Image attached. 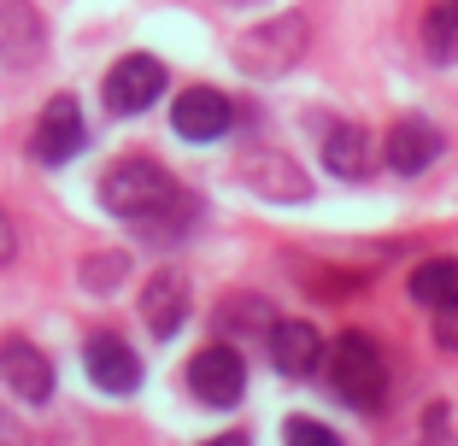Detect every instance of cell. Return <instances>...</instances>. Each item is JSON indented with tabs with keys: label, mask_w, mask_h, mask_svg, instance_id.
<instances>
[{
	"label": "cell",
	"mask_w": 458,
	"mask_h": 446,
	"mask_svg": "<svg viewBox=\"0 0 458 446\" xmlns=\"http://www.w3.org/2000/svg\"><path fill=\"white\" fill-rule=\"evenodd\" d=\"M0 382L24 400V406H41L54 393V365L47 352L30 347V341H0Z\"/></svg>",
	"instance_id": "8fae6325"
},
{
	"label": "cell",
	"mask_w": 458,
	"mask_h": 446,
	"mask_svg": "<svg viewBox=\"0 0 458 446\" xmlns=\"http://www.w3.org/2000/svg\"><path fill=\"white\" fill-rule=\"evenodd\" d=\"M423 47L429 59H458V0H429V13H423Z\"/></svg>",
	"instance_id": "e0dca14e"
},
{
	"label": "cell",
	"mask_w": 458,
	"mask_h": 446,
	"mask_svg": "<svg viewBox=\"0 0 458 446\" xmlns=\"http://www.w3.org/2000/svg\"><path fill=\"white\" fill-rule=\"evenodd\" d=\"M82 147H89L82 106L71 95H54L47 106H41L36 130H30V153H36V164H65V159H77Z\"/></svg>",
	"instance_id": "5b68a950"
},
{
	"label": "cell",
	"mask_w": 458,
	"mask_h": 446,
	"mask_svg": "<svg viewBox=\"0 0 458 446\" xmlns=\"http://www.w3.org/2000/svg\"><path fill=\"white\" fill-rule=\"evenodd\" d=\"M47 54V29H41V13L30 0H0V65H41Z\"/></svg>",
	"instance_id": "9c48e42d"
},
{
	"label": "cell",
	"mask_w": 458,
	"mask_h": 446,
	"mask_svg": "<svg viewBox=\"0 0 458 446\" xmlns=\"http://www.w3.org/2000/svg\"><path fill=\"white\" fill-rule=\"evenodd\" d=\"M235 6H247V0H235Z\"/></svg>",
	"instance_id": "d4e9b609"
},
{
	"label": "cell",
	"mask_w": 458,
	"mask_h": 446,
	"mask_svg": "<svg viewBox=\"0 0 458 446\" xmlns=\"http://www.w3.org/2000/svg\"><path fill=\"white\" fill-rule=\"evenodd\" d=\"M206 446H253V441H247L242 429H229V434H217V441H206Z\"/></svg>",
	"instance_id": "cb8c5ba5"
},
{
	"label": "cell",
	"mask_w": 458,
	"mask_h": 446,
	"mask_svg": "<svg viewBox=\"0 0 458 446\" xmlns=\"http://www.w3.org/2000/svg\"><path fill=\"white\" fill-rule=\"evenodd\" d=\"M229 123H235V100L224 88H182L171 106V130L182 141H217L229 136Z\"/></svg>",
	"instance_id": "ba28073f"
},
{
	"label": "cell",
	"mask_w": 458,
	"mask_h": 446,
	"mask_svg": "<svg viewBox=\"0 0 458 446\" xmlns=\"http://www.w3.org/2000/svg\"><path fill=\"white\" fill-rule=\"evenodd\" d=\"M189 393L200 400V406H212V411L242 406V393H247V365H242V352L229 347V341L200 347V352L189 358Z\"/></svg>",
	"instance_id": "277c9868"
},
{
	"label": "cell",
	"mask_w": 458,
	"mask_h": 446,
	"mask_svg": "<svg viewBox=\"0 0 458 446\" xmlns=\"http://www.w3.org/2000/svg\"><path fill=\"white\" fill-rule=\"evenodd\" d=\"M242 182H247V189H259L265 200H306V194H311L306 171H300L294 159H283V153H259V159H247L242 164Z\"/></svg>",
	"instance_id": "9a60e30c"
},
{
	"label": "cell",
	"mask_w": 458,
	"mask_h": 446,
	"mask_svg": "<svg viewBox=\"0 0 458 446\" xmlns=\"http://www.w3.org/2000/svg\"><path fill=\"white\" fill-rule=\"evenodd\" d=\"M229 329H259V335L270 341L276 317H270V306H265V299H229V306L217 311V335H229Z\"/></svg>",
	"instance_id": "ac0fdd59"
},
{
	"label": "cell",
	"mask_w": 458,
	"mask_h": 446,
	"mask_svg": "<svg viewBox=\"0 0 458 446\" xmlns=\"http://www.w3.org/2000/svg\"><path fill=\"white\" fill-rule=\"evenodd\" d=\"M100 95H106V112L135 118V112H148L153 100L165 95V65L153 54H130L106 71V88H100Z\"/></svg>",
	"instance_id": "8992f818"
},
{
	"label": "cell",
	"mask_w": 458,
	"mask_h": 446,
	"mask_svg": "<svg viewBox=\"0 0 458 446\" xmlns=\"http://www.w3.org/2000/svg\"><path fill=\"white\" fill-rule=\"evenodd\" d=\"M435 341H441L446 352H458V306H446V311H435Z\"/></svg>",
	"instance_id": "44dd1931"
},
{
	"label": "cell",
	"mask_w": 458,
	"mask_h": 446,
	"mask_svg": "<svg viewBox=\"0 0 458 446\" xmlns=\"http://www.w3.org/2000/svg\"><path fill=\"white\" fill-rule=\"evenodd\" d=\"M411 299L429 306V311L458 306V258H429V265H418V271H411Z\"/></svg>",
	"instance_id": "2e32d148"
},
{
	"label": "cell",
	"mask_w": 458,
	"mask_h": 446,
	"mask_svg": "<svg viewBox=\"0 0 458 446\" xmlns=\"http://www.w3.org/2000/svg\"><path fill=\"white\" fill-rule=\"evenodd\" d=\"M123 271H130L123 253H95V258H82V288H89V294H112V288L123 282Z\"/></svg>",
	"instance_id": "d6986e66"
},
{
	"label": "cell",
	"mask_w": 458,
	"mask_h": 446,
	"mask_svg": "<svg viewBox=\"0 0 458 446\" xmlns=\"http://www.w3.org/2000/svg\"><path fill=\"white\" fill-rule=\"evenodd\" d=\"M18 253V235H13V223H6V217H0V265H6V258Z\"/></svg>",
	"instance_id": "603a6c76"
},
{
	"label": "cell",
	"mask_w": 458,
	"mask_h": 446,
	"mask_svg": "<svg viewBox=\"0 0 458 446\" xmlns=\"http://www.w3.org/2000/svg\"><path fill=\"white\" fill-rule=\"evenodd\" d=\"M176 200H182L176 176L153 159H118L100 176V206H106L112 217H123V223H141V230H148L153 217H165Z\"/></svg>",
	"instance_id": "6da1fadb"
},
{
	"label": "cell",
	"mask_w": 458,
	"mask_h": 446,
	"mask_svg": "<svg viewBox=\"0 0 458 446\" xmlns=\"http://www.w3.org/2000/svg\"><path fill=\"white\" fill-rule=\"evenodd\" d=\"M435 159H441V130L423 118H400L388 130V141H382V164L394 176H423Z\"/></svg>",
	"instance_id": "30bf717a"
},
{
	"label": "cell",
	"mask_w": 458,
	"mask_h": 446,
	"mask_svg": "<svg viewBox=\"0 0 458 446\" xmlns=\"http://www.w3.org/2000/svg\"><path fill=\"white\" fill-rule=\"evenodd\" d=\"M329 388L335 400H347L352 411H382L388 406V358L364 329H347V335L329 347Z\"/></svg>",
	"instance_id": "7a4b0ae2"
},
{
	"label": "cell",
	"mask_w": 458,
	"mask_h": 446,
	"mask_svg": "<svg viewBox=\"0 0 458 446\" xmlns=\"http://www.w3.org/2000/svg\"><path fill=\"white\" fill-rule=\"evenodd\" d=\"M0 446H30V429L13 417V411L0 406Z\"/></svg>",
	"instance_id": "7402d4cb"
},
{
	"label": "cell",
	"mask_w": 458,
	"mask_h": 446,
	"mask_svg": "<svg viewBox=\"0 0 458 446\" xmlns=\"http://www.w3.org/2000/svg\"><path fill=\"white\" fill-rule=\"evenodd\" d=\"M82 370H89V382H95L100 393H112V400L141 388V358H135V347L118 341V335H89L82 341Z\"/></svg>",
	"instance_id": "52a82bcc"
},
{
	"label": "cell",
	"mask_w": 458,
	"mask_h": 446,
	"mask_svg": "<svg viewBox=\"0 0 458 446\" xmlns=\"http://www.w3.org/2000/svg\"><path fill=\"white\" fill-rule=\"evenodd\" d=\"M141 317H148L153 341H171L189 317V276L182 271H153V282L141 288Z\"/></svg>",
	"instance_id": "7c38bea8"
},
{
	"label": "cell",
	"mask_w": 458,
	"mask_h": 446,
	"mask_svg": "<svg viewBox=\"0 0 458 446\" xmlns=\"http://www.w3.org/2000/svg\"><path fill=\"white\" fill-rule=\"evenodd\" d=\"M270 365L283 370V376H311V370L324 365V335L311 324H276L270 329Z\"/></svg>",
	"instance_id": "5bb4252c"
},
{
	"label": "cell",
	"mask_w": 458,
	"mask_h": 446,
	"mask_svg": "<svg viewBox=\"0 0 458 446\" xmlns=\"http://www.w3.org/2000/svg\"><path fill=\"white\" fill-rule=\"evenodd\" d=\"M306 41H311L306 18H300V13H276V18L253 24L242 41H235V65L253 71V77H283V71L300 65Z\"/></svg>",
	"instance_id": "3957f363"
},
{
	"label": "cell",
	"mask_w": 458,
	"mask_h": 446,
	"mask_svg": "<svg viewBox=\"0 0 458 446\" xmlns=\"http://www.w3.org/2000/svg\"><path fill=\"white\" fill-rule=\"evenodd\" d=\"M324 164L329 176H341V182H359V176L377 171V141H370V130L364 123H335L324 136Z\"/></svg>",
	"instance_id": "4fadbf2b"
},
{
	"label": "cell",
	"mask_w": 458,
	"mask_h": 446,
	"mask_svg": "<svg viewBox=\"0 0 458 446\" xmlns=\"http://www.w3.org/2000/svg\"><path fill=\"white\" fill-rule=\"evenodd\" d=\"M283 446H341V434L318 417H288L283 423Z\"/></svg>",
	"instance_id": "ffe728a7"
}]
</instances>
